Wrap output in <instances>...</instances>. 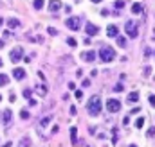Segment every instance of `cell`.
<instances>
[{
	"label": "cell",
	"mask_w": 155,
	"mask_h": 147,
	"mask_svg": "<svg viewBox=\"0 0 155 147\" xmlns=\"http://www.w3.org/2000/svg\"><path fill=\"white\" fill-rule=\"evenodd\" d=\"M87 110L92 117H97L101 113V97L99 95H92L87 102Z\"/></svg>",
	"instance_id": "cell-1"
},
{
	"label": "cell",
	"mask_w": 155,
	"mask_h": 147,
	"mask_svg": "<svg viewBox=\"0 0 155 147\" xmlns=\"http://www.w3.org/2000/svg\"><path fill=\"white\" fill-rule=\"evenodd\" d=\"M114 58H116V50H114L112 47L103 45V47L99 48V59H101V61L110 63V61H114Z\"/></svg>",
	"instance_id": "cell-2"
},
{
	"label": "cell",
	"mask_w": 155,
	"mask_h": 147,
	"mask_svg": "<svg viewBox=\"0 0 155 147\" xmlns=\"http://www.w3.org/2000/svg\"><path fill=\"white\" fill-rule=\"evenodd\" d=\"M65 25H67L71 31H79V27H81V18H79V16H71V18H67Z\"/></svg>",
	"instance_id": "cell-3"
},
{
	"label": "cell",
	"mask_w": 155,
	"mask_h": 147,
	"mask_svg": "<svg viewBox=\"0 0 155 147\" xmlns=\"http://www.w3.org/2000/svg\"><path fill=\"white\" fill-rule=\"evenodd\" d=\"M9 58H11L13 63H18L20 59H24V48H22V47H15V48L9 52Z\"/></svg>",
	"instance_id": "cell-4"
},
{
	"label": "cell",
	"mask_w": 155,
	"mask_h": 147,
	"mask_svg": "<svg viewBox=\"0 0 155 147\" xmlns=\"http://www.w3.org/2000/svg\"><path fill=\"white\" fill-rule=\"evenodd\" d=\"M124 29H126V34H128L130 38H137V34H139V31H137V23H135V22H132V20H128V22H126Z\"/></svg>",
	"instance_id": "cell-5"
},
{
	"label": "cell",
	"mask_w": 155,
	"mask_h": 147,
	"mask_svg": "<svg viewBox=\"0 0 155 147\" xmlns=\"http://www.w3.org/2000/svg\"><path fill=\"white\" fill-rule=\"evenodd\" d=\"M107 110L110 111V113H117V111L121 110V102L117 99H108L107 101Z\"/></svg>",
	"instance_id": "cell-6"
},
{
	"label": "cell",
	"mask_w": 155,
	"mask_h": 147,
	"mask_svg": "<svg viewBox=\"0 0 155 147\" xmlns=\"http://www.w3.org/2000/svg\"><path fill=\"white\" fill-rule=\"evenodd\" d=\"M85 33H87L88 36H96V34L99 33V27L94 25V23H90V22H87V23H85Z\"/></svg>",
	"instance_id": "cell-7"
},
{
	"label": "cell",
	"mask_w": 155,
	"mask_h": 147,
	"mask_svg": "<svg viewBox=\"0 0 155 147\" xmlns=\"http://www.w3.org/2000/svg\"><path fill=\"white\" fill-rule=\"evenodd\" d=\"M61 9V0H49V11L51 13H56Z\"/></svg>",
	"instance_id": "cell-8"
},
{
	"label": "cell",
	"mask_w": 155,
	"mask_h": 147,
	"mask_svg": "<svg viewBox=\"0 0 155 147\" xmlns=\"http://www.w3.org/2000/svg\"><path fill=\"white\" fill-rule=\"evenodd\" d=\"M81 58H83V61L92 63V61L96 59V52H94V50H87V52H83V54H81Z\"/></svg>",
	"instance_id": "cell-9"
},
{
	"label": "cell",
	"mask_w": 155,
	"mask_h": 147,
	"mask_svg": "<svg viewBox=\"0 0 155 147\" xmlns=\"http://www.w3.org/2000/svg\"><path fill=\"white\" fill-rule=\"evenodd\" d=\"M13 77L18 79V81L24 79V77H25V70H24V68H15V70H13Z\"/></svg>",
	"instance_id": "cell-10"
},
{
	"label": "cell",
	"mask_w": 155,
	"mask_h": 147,
	"mask_svg": "<svg viewBox=\"0 0 155 147\" xmlns=\"http://www.w3.org/2000/svg\"><path fill=\"white\" fill-rule=\"evenodd\" d=\"M11 117H13L11 110H5V111H4V115H2V122H4L5 126H9V122H11Z\"/></svg>",
	"instance_id": "cell-11"
},
{
	"label": "cell",
	"mask_w": 155,
	"mask_h": 147,
	"mask_svg": "<svg viewBox=\"0 0 155 147\" xmlns=\"http://www.w3.org/2000/svg\"><path fill=\"white\" fill-rule=\"evenodd\" d=\"M117 33H119V29H117L116 25H108V29H107V34L110 38H117Z\"/></svg>",
	"instance_id": "cell-12"
},
{
	"label": "cell",
	"mask_w": 155,
	"mask_h": 147,
	"mask_svg": "<svg viewBox=\"0 0 155 147\" xmlns=\"http://www.w3.org/2000/svg\"><path fill=\"white\" fill-rule=\"evenodd\" d=\"M7 25H9V29H16V27L20 25V22H18L16 18H9V20H7Z\"/></svg>",
	"instance_id": "cell-13"
},
{
	"label": "cell",
	"mask_w": 155,
	"mask_h": 147,
	"mask_svg": "<svg viewBox=\"0 0 155 147\" xmlns=\"http://www.w3.org/2000/svg\"><path fill=\"white\" fill-rule=\"evenodd\" d=\"M36 92H38V95L45 97V95H47V86H45V84H38V86H36Z\"/></svg>",
	"instance_id": "cell-14"
},
{
	"label": "cell",
	"mask_w": 155,
	"mask_h": 147,
	"mask_svg": "<svg viewBox=\"0 0 155 147\" xmlns=\"http://www.w3.org/2000/svg\"><path fill=\"white\" fill-rule=\"evenodd\" d=\"M137 101H139V93L137 92H132L128 95V102H137Z\"/></svg>",
	"instance_id": "cell-15"
},
{
	"label": "cell",
	"mask_w": 155,
	"mask_h": 147,
	"mask_svg": "<svg viewBox=\"0 0 155 147\" xmlns=\"http://www.w3.org/2000/svg\"><path fill=\"white\" fill-rule=\"evenodd\" d=\"M71 140H72V144L78 142V129L76 127H71Z\"/></svg>",
	"instance_id": "cell-16"
},
{
	"label": "cell",
	"mask_w": 155,
	"mask_h": 147,
	"mask_svg": "<svg viewBox=\"0 0 155 147\" xmlns=\"http://www.w3.org/2000/svg\"><path fill=\"white\" fill-rule=\"evenodd\" d=\"M141 11H143V5H141V4H134V5H132V13H134V14H139Z\"/></svg>",
	"instance_id": "cell-17"
},
{
	"label": "cell",
	"mask_w": 155,
	"mask_h": 147,
	"mask_svg": "<svg viewBox=\"0 0 155 147\" xmlns=\"http://www.w3.org/2000/svg\"><path fill=\"white\" fill-rule=\"evenodd\" d=\"M7 83H9V77L5 74H0V86H5Z\"/></svg>",
	"instance_id": "cell-18"
},
{
	"label": "cell",
	"mask_w": 155,
	"mask_h": 147,
	"mask_svg": "<svg viewBox=\"0 0 155 147\" xmlns=\"http://www.w3.org/2000/svg\"><path fill=\"white\" fill-rule=\"evenodd\" d=\"M43 2H45V0H35V2H33V7H35V9H41V7H43Z\"/></svg>",
	"instance_id": "cell-19"
},
{
	"label": "cell",
	"mask_w": 155,
	"mask_h": 147,
	"mask_svg": "<svg viewBox=\"0 0 155 147\" xmlns=\"http://www.w3.org/2000/svg\"><path fill=\"white\" fill-rule=\"evenodd\" d=\"M51 118H52V117H43V118L40 120V126H41V127H45V126L51 122Z\"/></svg>",
	"instance_id": "cell-20"
},
{
	"label": "cell",
	"mask_w": 155,
	"mask_h": 147,
	"mask_svg": "<svg viewBox=\"0 0 155 147\" xmlns=\"http://www.w3.org/2000/svg\"><path fill=\"white\" fill-rule=\"evenodd\" d=\"M117 45H119V47H126V38L117 36Z\"/></svg>",
	"instance_id": "cell-21"
},
{
	"label": "cell",
	"mask_w": 155,
	"mask_h": 147,
	"mask_svg": "<svg viewBox=\"0 0 155 147\" xmlns=\"http://www.w3.org/2000/svg\"><path fill=\"white\" fill-rule=\"evenodd\" d=\"M67 43H69L71 47H76L78 41H76V38H71V36H69V38H67Z\"/></svg>",
	"instance_id": "cell-22"
},
{
	"label": "cell",
	"mask_w": 155,
	"mask_h": 147,
	"mask_svg": "<svg viewBox=\"0 0 155 147\" xmlns=\"http://www.w3.org/2000/svg\"><path fill=\"white\" fill-rule=\"evenodd\" d=\"M20 117L27 120V118H29V111H27V110H22V111H20Z\"/></svg>",
	"instance_id": "cell-23"
},
{
	"label": "cell",
	"mask_w": 155,
	"mask_h": 147,
	"mask_svg": "<svg viewBox=\"0 0 155 147\" xmlns=\"http://www.w3.org/2000/svg\"><path fill=\"white\" fill-rule=\"evenodd\" d=\"M31 95H33V92L25 88V90H24V97H25V99H31Z\"/></svg>",
	"instance_id": "cell-24"
},
{
	"label": "cell",
	"mask_w": 155,
	"mask_h": 147,
	"mask_svg": "<svg viewBox=\"0 0 155 147\" xmlns=\"http://www.w3.org/2000/svg\"><path fill=\"white\" fill-rule=\"evenodd\" d=\"M116 7L117 9H123V7H124V2H123V0H116Z\"/></svg>",
	"instance_id": "cell-25"
},
{
	"label": "cell",
	"mask_w": 155,
	"mask_h": 147,
	"mask_svg": "<svg viewBox=\"0 0 155 147\" xmlns=\"http://www.w3.org/2000/svg\"><path fill=\"white\" fill-rule=\"evenodd\" d=\"M47 31H49V34H51V36H56V34H58V31H56L54 27H49Z\"/></svg>",
	"instance_id": "cell-26"
},
{
	"label": "cell",
	"mask_w": 155,
	"mask_h": 147,
	"mask_svg": "<svg viewBox=\"0 0 155 147\" xmlns=\"http://www.w3.org/2000/svg\"><path fill=\"white\" fill-rule=\"evenodd\" d=\"M29 145H31V140L24 138V140H22V147H29Z\"/></svg>",
	"instance_id": "cell-27"
},
{
	"label": "cell",
	"mask_w": 155,
	"mask_h": 147,
	"mask_svg": "<svg viewBox=\"0 0 155 147\" xmlns=\"http://www.w3.org/2000/svg\"><path fill=\"white\" fill-rule=\"evenodd\" d=\"M143 124H144V118H137L135 126H137V127H143Z\"/></svg>",
	"instance_id": "cell-28"
},
{
	"label": "cell",
	"mask_w": 155,
	"mask_h": 147,
	"mask_svg": "<svg viewBox=\"0 0 155 147\" xmlns=\"http://www.w3.org/2000/svg\"><path fill=\"white\" fill-rule=\"evenodd\" d=\"M114 92H123V84H121V83H119V84H116V86H114Z\"/></svg>",
	"instance_id": "cell-29"
},
{
	"label": "cell",
	"mask_w": 155,
	"mask_h": 147,
	"mask_svg": "<svg viewBox=\"0 0 155 147\" xmlns=\"http://www.w3.org/2000/svg\"><path fill=\"white\" fill-rule=\"evenodd\" d=\"M81 86L85 88V86H90V81L88 79H83V83H81Z\"/></svg>",
	"instance_id": "cell-30"
},
{
	"label": "cell",
	"mask_w": 155,
	"mask_h": 147,
	"mask_svg": "<svg viewBox=\"0 0 155 147\" xmlns=\"http://www.w3.org/2000/svg\"><path fill=\"white\" fill-rule=\"evenodd\" d=\"M148 101H150V104H152V106H155V95H150V97H148Z\"/></svg>",
	"instance_id": "cell-31"
},
{
	"label": "cell",
	"mask_w": 155,
	"mask_h": 147,
	"mask_svg": "<svg viewBox=\"0 0 155 147\" xmlns=\"http://www.w3.org/2000/svg\"><path fill=\"white\" fill-rule=\"evenodd\" d=\"M81 97H83V92H81V90H78V92H76V99H81Z\"/></svg>",
	"instance_id": "cell-32"
},
{
	"label": "cell",
	"mask_w": 155,
	"mask_h": 147,
	"mask_svg": "<svg viewBox=\"0 0 155 147\" xmlns=\"http://www.w3.org/2000/svg\"><path fill=\"white\" fill-rule=\"evenodd\" d=\"M9 101H11V102H15V101H16V95H15V93H11V95H9Z\"/></svg>",
	"instance_id": "cell-33"
},
{
	"label": "cell",
	"mask_w": 155,
	"mask_h": 147,
	"mask_svg": "<svg viewBox=\"0 0 155 147\" xmlns=\"http://www.w3.org/2000/svg\"><path fill=\"white\" fill-rule=\"evenodd\" d=\"M29 104H31V106H36L38 102H36V99H29Z\"/></svg>",
	"instance_id": "cell-34"
},
{
	"label": "cell",
	"mask_w": 155,
	"mask_h": 147,
	"mask_svg": "<svg viewBox=\"0 0 155 147\" xmlns=\"http://www.w3.org/2000/svg\"><path fill=\"white\" fill-rule=\"evenodd\" d=\"M58 129H60V127H58V126H54V127H52V131H51V133H52V135H56V133H58Z\"/></svg>",
	"instance_id": "cell-35"
},
{
	"label": "cell",
	"mask_w": 155,
	"mask_h": 147,
	"mask_svg": "<svg viewBox=\"0 0 155 147\" xmlns=\"http://www.w3.org/2000/svg\"><path fill=\"white\" fill-rule=\"evenodd\" d=\"M148 135H150V136H153V135H155V127H152V129L148 131Z\"/></svg>",
	"instance_id": "cell-36"
},
{
	"label": "cell",
	"mask_w": 155,
	"mask_h": 147,
	"mask_svg": "<svg viewBox=\"0 0 155 147\" xmlns=\"http://www.w3.org/2000/svg\"><path fill=\"white\" fill-rule=\"evenodd\" d=\"M2 47H4V41H0V48H2Z\"/></svg>",
	"instance_id": "cell-37"
},
{
	"label": "cell",
	"mask_w": 155,
	"mask_h": 147,
	"mask_svg": "<svg viewBox=\"0 0 155 147\" xmlns=\"http://www.w3.org/2000/svg\"><path fill=\"white\" fill-rule=\"evenodd\" d=\"M2 23H4V20H2V18H0V25H2Z\"/></svg>",
	"instance_id": "cell-38"
},
{
	"label": "cell",
	"mask_w": 155,
	"mask_h": 147,
	"mask_svg": "<svg viewBox=\"0 0 155 147\" xmlns=\"http://www.w3.org/2000/svg\"><path fill=\"white\" fill-rule=\"evenodd\" d=\"M92 2H96V4H97V2H101V0H92Z\"/></svg>",
	"instance_id": "cell-39"
},
{
	"label": "cell",
	"mask_w": 155,
	"mask_h": 147,
	"mask_svg": "<svg viewBox=\"0 0 155 147\" xmlns=\"http://www.w3.org/2000/svg\"><path fill=\"white\" fill-rule=\"evenodd\" d=\"M0 67H2V59H0Z\"/></svg>",
	"instance_id": "cell-40"
},
{
	"label": "cell",
	"mask_w": 155,
	"mask_h": 147,
	"mask_svg": "<svg viewBox=\"0 0 155 147\" xmlns=\"http://www.w3.org/2000/svg\"><path fill=\"white\" fill-rule=\"evenodd\" d=\"M0 101H2V95H0Z\"/></svg>",
	"instance_id": "cell-41"
}]
</instances>
